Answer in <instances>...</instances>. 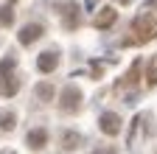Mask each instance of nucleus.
Wrapping results in <instances>:
<instances>
[{
	"label": "nucleus",
	"mask_w": 157,
	"mask_h": 154,
	"mask_svg": "<svg viewBox=\"0 0 157 154\" xmlns=\"http://www.w3.org/2000/svg\"><path fill=\"white\" fill-rule=\"evenodd\" d=\"M42 34H45V28L39 25V23H28V25H23V28H20L17 39L23 42V45H31V42H36V39H39Z\"/></svg>",
	"instance_id": "3"
},
{
	"label": "nucleus",
	"mask_w": 157,
	"mask_h": 154,
	"mask_svg": "<svg viewBox=\"0 0 157 154\" xmlns=\"http://www.w3.org/2000/svg\"><path fill=\"white\" fill-rule=\"evenodd\" d=\"M56 67H59V53L56 51H45V53L36 56V70L39 73H53Z\"/></svg>",
	"instance_id": "5"
},
{
	"label": "nucleus",
	"mask_w": 157,
	"mask_h": 154,
	"mask_svg": "<svg viewBox=\"0 0 157 154\" xmlns=\"http://www.w3.org/2000/svg\"><path fill=\"white\" fill-rule=\"evenodd\" d=\"M36 98H42V101H51V98H53V87H51L48 81L36 84Z\"/></svg>",
	"instance_id": "12"
},
{
	"label": "nucleus",
	"mask_w": 157,
	"mask_h": 154,
	"mask_svg": "<svg viewBox=\"0 0 157 154\" xmlns=\"http://www.w3.org/2000/svg\"><path fill=\"white\" fill-rule=\"evenodd\" d=\"M118 20V11L115 9H101V14L95 17V28H109Z\"/></svg>",
	"instance_id": "10"
},
{
	"label": "nucleus",
	"mask_w": 157,
	"mask_h": 154,
	"mask_svg": "<svg viewBox=\"0 0 157 154\" xmlns=\"http://www.w3.org/2000/svg\"><path fill=\"white\" fill-rule=\"evenodd\" d=\"M59 143H62L67 151H73V148L82 146L84 140H82V134H78V132H62V134H59Z\"/></svg>",
	"instance_id": "8"
},
{
	"label": "nucleus",
	"mask_w": 157,
	"mask_h": 154,
	"mask_svg": "<svg viewBox=\"0 0 157 154\" xmlns=\"http://www.w3.org/2000/svg\"><path fill=\"white\" fill-rule=\"evenodd\" d=\"M132 31L137 34V36H135L137 42H149V39H154V36H157V17H151V14H140V17L135 20Z\"/></svg>",
	"instance_id": "1"
},
{
	"label": "nucleus",
	"mask_w": 157,
	"mask_h": 154,
	"mask_svg": "<svg viewBox=\"0 0 157 154\" xmlns=\"http://www.w3.org/2000/svg\"><path fill=\"white\" fill-rule=\"evenodd\" d=\"M59 9H65V11H62L65 28H76V25H78V6H76V3H65V6H59Z\"/></svg>",
	"instance_id": "7"
},
{
	"label": "nucleus",
	"mask_w": 157,
	"mask_h": 154,
	"mask_svg": "<svg viewBox=\"0 0 157 154\" xmlns=\"http://www.w3.org/2000/svg\"><path fill=\"white\" fill-rule=\"evenodd\" d=\"M25 143H28L31 148H42V146L48 143V132H45V129H31L28 137H25Z\"/></svg>",
	"instance_id": "9"
},
{
	"label": "nucleus",
	"mask_w": 157,
	"mask_h": 154,
	"mask_svg": "<svg viewBox=\"0 0 157 154\" xmlns=\"http://www.w3.org/2000/svg\"><path fill=\"white\" fill-rule=\"evenodd\" d=\"M11 23V9H0V25H9Z\"/></svg>",
	"instance_id": "14"
},
{
	"label": "nucleus",
	"mask_w": 157,
	"mask_h": 154,
	"mask_svg": "<svg viewBox=\"0 0 157 154\" xmlns=\"http://www.w3.org/2000/svg\"><path fill=\"white\" fill-rule=\"evenodd\" d=\"M62 109L65 112H78V107H82V90H78L76 84H67L62 90Z\"/></svg>",
	"instance_id": "2"
},
{
	"label": "nucleus",
	"mask_w": 157,
	"mask_h": 154,
	"mask_svg": "<svg viewBox=\"0 0 157 154\" xmlns=\"http://www.w3.org/2000/svg\"><path fill=\"white\" fill-rule=\"evenodd\" d=\"M98 126H101V132H104V134L115 137V134L121 132V118H118L115 112H104L101 118H98Z\"/></svg>",
	"instance_id": "4"
},
{
	"label": "nucleus",
	"mask_w": 157,
	"mask_h": 154,
	"mask_svg": "<svg viewBox=\"0 0 157 154\" xmlns=\"http://www.w3.org/2000/svg\"><path fill=\"white\" fill-rule=\"evenodd\" d=\"M6 154H14V151H6Z\"/></svg>",
	"instance_id": "16"
},
{
	"label": "nucleus",
	"mask_w": 157,
	"mask_h": 154,
	"mask_svg": "<svg viewBox=\"0 0 157 154\" xmlns=\"http://www.w3.org/2000/svg\"><path fill=\"white\" fill-rule=\"evenodd\" d=\"M14 123H17V115L11 109H3V112H0V129H3V132H11Z\"/></svg>",
	"instance_id": "11"
},
{
	"label": "nucleus",
	"mask_w": 157,
	"mask_h": 154,
	"mask_svg": "<svg viewBox=\"0 0 157 154\" xmlns=\"http://www.w3.org/2000/svg\"><path fill=\"white\" fill-rule=\"evenodd\" d=\"M20 90V79L11 73V70H6V73H0V95H14Z\"/></svg>",
	"instance_id": "6"
},
{
	"label": "nucleus",
	"mask_w": 157,
	"mask_h": 154,
	"mask_svg": "<svg viewBox=\"0 0 157 154\" xmlns=\"http://www.w3.org/2000/svg\"><path fill=\"white\" fill-rule=\"evenodd\" d=\"M146 84H149V87H154V84H157V67H154V65L146 70Z\"/></svg>",
	"instance_id": "13"
},
{
	"label": "nucleus",
	"mask_w": 157,
	"mask_h": 154,
	"mask_svg": "<svg viewBox=\"0 0 157 154\" xmlns=\"http://www.w3.org/2000/svg\"><path fill=\"white\" fill-rule=\"evenodd\" d=\"M98 154H115V151L112 148H104V151H98Z\"/></svg>",
	"instance_id": "15"
}]
</instances>
